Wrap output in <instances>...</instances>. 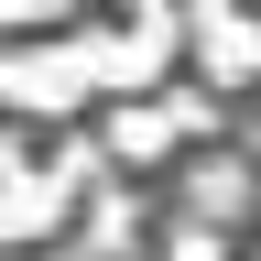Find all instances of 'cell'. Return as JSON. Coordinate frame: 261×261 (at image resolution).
I'll return each instance as SVG.
<instances>
[{"label":"cell","mask_w":261,"mask_h":261,"mask_svg":"<svg viewBox=\"0 0 261 261\" xmlns=\"http://www.w3.org/2000/svg\"><path fill=\"white\" fill-rule=\"evenodd\" d=\"M163 261H228V228L218 218H174L163 228Z\"/></svg>","instance_id":"8992f818"},{"label":"cell","mask_w":261,"mask_h":261,"mask_svg":"<svg viewBox=\"0 0 261 261\" xmlns=\"http://www.w3.org/2000/svg\"><path fill=\"white\" fill-rule=\"evenodd\" d=\"M33 261H98L87 240H44V250H33Z\"/></svg>","instance_id":"52a82bcc"},{"label":"cell","mask_w":261,"mask_h":261,"mask_svg":"<svg viewBox=\"0 0 261 261\" xmlns=\"http://www.w3.org/2000/svg\"><path fill=\"white\" fill-rule=\"evenodd\" d=\"M22 33H76V0H0V44Z\"/></svg>","instance_id":"5b68a950"},{"label":"cell","mask_w":261,"mask_h":261,"mask_svg":"<svg viewBox=\"0 0 261 261\" xmlns=\"http://www.w3.org/2000/svg\"><path fill=\"white\" fill-rule=\"evenodd\" d=\"M174 207H185V218H218V228H240V218L261 207V174H250L240 152H207V142H196V152L174 163Z\"/></svg>","instance_id":"3957f363"},{"label":"cell","mask_w":261,"mask_h":261,"mask_svg":"<svg viewBox=\"0 0 261 261\" xmlns=\"http://www.w3.org/2000/svg\"><path fill=\"white\" fill-rule=\"evenodd\" d=\"M174 142H185L174 98H120V109H109V163H163Z\"/></svg>","instance_id":"277c9868"},{"label":"cell","mask_w":261,"mask_h":261,"mask_svg":"<svg viewBox=\"0 0 261 261\" xmlns=\"http://www.w3.org/2000/svg\"><path fill=\"white\" fill-rule=\"evenodd\" d=\"M98 76H87V22L55 33V44H0V120H65L87 109Z\"/></svg>","instance_id":"6da1fadb"},{"label":"cell","mask_w":261,"mask_h":261,"mask_svg":"<svg viewBox=\"0 0 261 261\" xmlns=\"http://www.w3.org/2000/svg\"><path fill=\"white\" fill-rule=\"evenodd\" d=\"M185 44L218 87H250L261 76V11L250 0H185Z\"/></svg>","instance_id":"7a4b0ae2"}]
</instances>
